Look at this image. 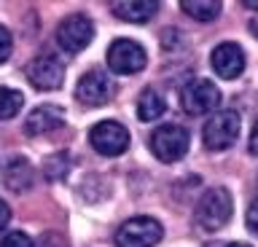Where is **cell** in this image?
I'll list each match as a JSON object with an SVG mask.
<instances>
[{"label": "cell", "instance_id": "cell-9", "mask_svg": "<svg viewBox=\"0 0 258 247\" xmlns=\"http://www.w3.org/2000/svg\"><path fill=\"white\" fill-rule=\"evenodd\" d=\"M89 142L97 153L102 156H118L129 148V132L118 121H100L89 134Z\"/></svg>", "mask_w": 258, "mask_h": 247}, {"label": "cell", "instance_id": "cell-5", "mask_svg": "<svg viewBox=\"0 0 258 247\" xmlns=\"http://www.w3.org/2000/svg\"><path fill=\"white\" fill-rule=\"evenodd\" d=\"M145 49L137 41H129V38H118V41L110 43L108 49V67L118 75H135L145 67Z\"/></svg>", "mask_w": 258, "mask_h": 247}, {"label": "cell", "instance_id": "cell-14", "mask_svg": "<svg viewBox=\"0 0 258 247\" xmlns=\"http://www.w3.org/2000/svg\"><path fill=\"white\" fill-rule=\"evenodd\" d=\"M3 183H6L8 191H14V194H24V191L32 186V167H30V161L14 158V161L3 170Z\"/></svg>", "mask_w": 258, "mask_h": 247}, {"label": "cell", "instance_id": "cell-16", "mask_svg": "<svg viewBox=\"0 0 258 247\" xmlns=\"http://www.w3.org/2000/svg\"><path fill=\"white\" fill-rule=\"evenodd\" d=\"M183 11L197 22H213L221 14V3L218 0H183Z\"/></svg>", "mask_w": 258, "mask_h": 247}, {"label": "cell", "instance_id": "cell-6", "mask_svg": "<svg viewBox=\"0 0 258 247\" xmlns=\"http://www.w3.org/2000/svg\"><path fill=\"white\" fill-rule=\"evenodd\" d=\"M92 38H94V25L84 14H73V17L62 19V25L56 27V43L70 54L84 51L92 43Z\"/></svg>", "mask_w": 258, "mask_h": 247}, {"label": "cell", "instance_id": "cell-17", "mask_svg": "<svg viewBox=\"0 0 258 247\" xmlns=\"http://www.w3.org/2000/svg\"><path fill=\"white\" fill-rule=\"evenodd\" d=\"M24 105V94L16 89H8V86H0V121H8L22 110Z\"/></svg>", "mask_w": 258, "mask_h": 247}, {"label": "cell", "instance_id": "cell-18", "mask_svg": "<svg viewBox=\"0 0 258 247\" xmlns=\"http://www.w3.org/2000/svg\"><path fill=\"white\" fill-rule=\"evenodd\" d=\"M0 247H35V244H32V239L24 231H11V234L0 239Z\"/></svg>", "mask_w": 258, "mask_h": 247}, {"label": "cell", "instance_id": "cell-7", "mask_svg": "<svg viewBox=\"0 0 258 247\" xmlns=\"http://www.w3.org/2000/svg\"><path fill=\"white\" fill-rule=\"evenodd\" d=\"M161 239V223L153 218H132L116 231L118 247H153Z\"/></svg>", "mask_w": 258, "mask_h": 247}, {"label": "cell", "instance_id": "cell-1", "mask_svg": "<svg viewBox=\"0 0 258 247\" xmlns=\"http://www.w3.org/2000/svg\"><path fill=\"white\" fill-rule=\"evenodd\" d=\"M234 212V199L229 194V188H210L197 204V223L205 231H218L229 223Z\"/></svg>", "mask_w": 258, "mask_h": 247}, {"label": "cell", "instance_id": "cell-4", "mask_svg": "<svg viewBox=\"0 0 258 247\" xmlns=\"http://www.w3.org/2000/svg\"><path fill=\"white\" fill-rule=\"evenodd\" d=\"M218 102H221V92L207 78H194L180 92V105L188 116H205L218 108Z\"/></svg>", "mask_w": 258, "mask_h": 247}, {"label": "cell", "instance_id": "cell-20", "mask_svg": "<svg viewBox=\"0 0 258 247\" xmlns=\"http://www.w3.org/2000/svg\"><path fill=\"white\" fill-rule=\"evenodd\" d=\"M247 228L253 231V234H258V202H253L247 210Z\"/></svg>", "mask_w": 258, "mask_h": 247}, {"label": "cell", "instance_id": "cell-8", "mask_svg": "<svg viewBox=\"0 0 258 247\" xmlns=\"http://www.w3.org/2000/svg\"><path fill=\"white\" fill-rule=\"evenodd\" d=\"M27 78L35 89L54 92V89H59L62 81H64V65L54 57V54H38V57L27 65Z\"/></svg>", "mask_w": 258, "mask_h": 247}, {"label": "cell", "instance_id": "cell-22", "mask_svg": "<svg viewBox=\"0 0 258 247\" xmlns=\"http://www.w3.org/2000/svg\"><path fill=\"white\" fill-rule=\"evenodd\" d=\"M250 153L258 156V124L253 126V134H250Z\"/></svg>", "mask_w": 258, "mask_h": 247}, {"label": "cell", "instance_id": "cell-23", "mask_svg": "<svg viewBox=\"0 0 258 247\" xmlns=\"http://www.w3.org/2000/svg\"><path fill=\"white\" fill-rule=\"evenodd\" d=\"M250 33H253V35L258 38V17H255L253 22H250Z\"/></svg>", "mask_w": 258, "mask_h": 247}, {"label": "cell", "instance_id": "cell-15", "mask_svg": "<svg viewBox=\"0 0 258 247\" xmlns=\"http://www.w3.org/2000/svg\"><path fill=\"white\" fill-rule=\"evenodd\" d=\"M167 110V100L161 97L159 89H145L137 100V118L140 121H156V118Z\"/></svg>", "mask_w": 258, "mask_h": 247}, {"label": "cell", "instance_id": "cell-2", "mask_svg": "<svg viewBox=\"0 0 258 247\" xmlns=\"http://www.w3.org/2000/svg\"><path fill=\"white\" fill-rule=\"evenodd\" d=\"M188 142H191V134L188 129L177 124H164L159 129H153L151 134V150L159 161L164 164H172V161H180L188 150Z\"/></svg>", "mask_w": 258, "mask_h": 247}, {"label": "cell", "instance_id": "cell-21", "mask_svg": "<svg viewBox=\"0 0 258 247\" xmlns=\"http://www.w3.org/2000/svg\"><path fill=\"white\" fill-rule=\"evenodd\" d=\"M8 220H11V210H8V204L0 199V231L8 226Z\"/></svg>", "mask_w": 258, "mask_h": 247}, {"label": "cell", "instance_id": "cell-12", "mask_svg": "<svg viewBox=\"0 0 258 247\" xmlns=\"http://www.w3.org/2000/svg\"><path fill=\"white\" fill-rule=\"evenodd\" d=\"M64 121V113L59 105H38L24 121V129L27 134H46L59 129V124Z\"/></svg>", "mask_w": 258, "mask_h": 247}, {"label": "cell", "instance_id": "cell-11", "mask_svg": "<svg viewBox=\"0 0 258 247\" xmlns=\"http://www.w3.org/2000/svg\"><path fill=\"white\" fill-rule=\"evenodd\" d=\"M210 62H213L215 73L229 81V78L242 75V70H245V51L237 43H221L210 54Z\"/></svg>", "mask_w": 258, "mask_h": 247}, {"label": "cell", "instance_id": "cell-3", "mask_svg": "<svg viewBox=\"0 0 258 247\" xmlns=\"http://www.w3.org/2000/svg\"><path fill=\"white\" fill-rule=\"evenodd\" d=\"M239 113L237 110H218V113L210 118L202 129V137H205V145L210 150H226L231 148L239 137Z\"/></svg>", "mask_w": 258, "mask_h": 247}, {"label": "cell", "instance_id": "cell-10", "mask_svg": "<svg viewBox=\"0 0 258 247\" xmlns=\"http://www.w3.org/2000/svg\"><path fill=\"white\" fill-rule=\"evenodd\" d=\"M76 97H78V102H84L89 108H97V105H102V102H108V97H110L108 73H105V70H89V73L78 81Z\"/></svg>", "mask_w": 258, "mask_h": 247}, {"label": "cell", "instance_id": "cell-24", "mask_svg": "<svg viewBox=\"0 0 258 247\" xmlns=\"http://www.w3.org/2000/svg\"><path fill=\"white\" fill-rule=\"evenodd\" d=\"M229 247H250V244H239V242H237V244H229Z\"/></svg>", "mask_w": 258, "mask_h": 247}, {"label": "cell", "instance_id": "cell-19", "mask_svg": "<svg viewBox=\"0 0 258 247\" xmlns=\"http://www.w3.org/2000/svg\"><path fill=\"white\" fill-rule=\"evenodd\" d=\"M11 49H14V43H11V33H8L6 27H0V65L11 57Z\"/></svg>", "mask_w": 258, "mask_h": 247}, {"label": "cell", "instance_id": "cell-13", "mask_svg": "<svg viewBox=\"0 0 258 247\" xmlns=\"http://www.w3.org/2000/svg\"><path fill=\"white\" fill-rule=\"evenodd\" d=\"M110 11L124 22L143 25V22H148L159 11V3H153V0H118V3H113Z\"/></svg>", "mask_w": 258, "mask_h": 247}]
</instances>
